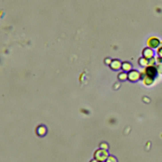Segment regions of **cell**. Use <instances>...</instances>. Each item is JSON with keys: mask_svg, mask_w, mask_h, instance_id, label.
Masks as SVG:
<instances>
[{"mask_svg": "<svg viewBox=\"0 0 162 162\" xmlns=\"http://www.w3.org/2000/svg\"><path fill=\"white\" fill-rule=\"evenodd\" d=\"M140 73H141V79L143 78L144 76H147V77H150L152 79H155L159 72H157V70L156 65H155V66H147V67H145V68L142 70Z\"/></svg>", "mask_w": 162, "mask_h": 162, "instance_id": "6da1fadb", "label": "cell"}, {"mask_svg": "<svg viewBox=\"0 0 162 162\" xmlns=\"http://www.w3.org/2000/svg\"><path fill=\"white\" fill-rule=\"evenodd\" d=\"M94 159H96L98 162H104L108 159V154L105 149H98L94 152Z\"/></svg>", "mask_w": 162, "mask_h": 162, "instance_id": "7a4b0ae2", "label": "cell"}, {"mask_svg": "<svg viewBox=\"0 0 162 162\" xmlns=\"http://www.w3.org/2000/svg\"><path fill=\"white\" fill-rule=\"evenodd\" d=\"M147 44L148 47H150V48L155 49V48H157V47L159 46L160 41H159V39L157 38V37H156V36H151V37H149V38L147 39Z\"/></svg>", "mask_w": 162, "mask_h": 162, "instance_id": "3957f363", "label": "cell"}, {"mask_svg": "<svg viewBox=\"0 0 162 162\" xmlns=\"http://www.w3.org/2000/svg\"><path fill=\"white\" fill-rule=\"evenodd\" d=\"M141 79V73L135 70H132L128 72V80L131 82H137Z\"/></svg>", "mask_w": 162, "mask_h": 162, "instance_id": "277c9868", "label": "cell"}, {"mask_svg": "<svg viewBox=\"0 0 162 162\" xmlns=\"http://www.w3.org/2000/svg\"><path fill=\"white\" fill-rule=\"evenodd\" d=\"M143 57L145 58H154V51L152 48H150V47H145V48L143 49Z\"/></svg>", "mask_w": 162, "mask_h": 162, "instance_id": "5b68a950", "label": "cell"}, {"mask_svg": "<svg viewBox=\"0 0 162 162\" xmlns=\"http://www.w3.org/2000/svg\"><path fill=\"white\" fill-rule=\"evenodd\" d=\"M109 66L112 70H118L121 69V62L118 60V59H113V60L111 61V63L109 64Z\"/></svg>", "mask_w": 162, "mask_h": 162, "instance_id": "8992f818", "label": "cell"}, {"mask_svg": "<svg viewBox=\"0 0 162 162\" xmlns=\"http://www.w3.org/2000/svg\"><path fill=\"white\" fill-rule=\"evenodd\" d=\"M132 68H133V66H132L131 63H129V62H123V63H121V69H122V70H123V72H131Z\"/></svg>", "mask_w": 162, "mask_h": 162, "instance_id": "52a82bcc", "label": "cell"}, {"mask_svg": "<svg viewBox=\"0 0 162 162\" xmlns=\"http://www.w3.org/2000/svg\"><path fill=\"white\" fill-rule=\"evenodd\" d=\"M142 81H143V84L145 85H151L153 84V82L154 81H155V79H152V78H150V77H147V76H144L143 78H142Z\"/></svg>", "mask_w": 162, "mask_h": 162, "instance_id": "ba28073f", "label": "cell"}, {"mask_svg": "<svg viewBox=\"0 0 162 162\" xmlns=\"http://www.w3.org/2000/svg\"><path fill=\"white\" fill-rule=\"evenodd\" d=\"M138 63H139V65L141 67H144V68H145V67L148 66V59L145 58L144 57H142L139 58V60H138Z\"/></svg>", "mask_w": 162, "mask_h": 162, "instance_id": "9c48e42d", "label": "cell"}, {"mask_svg": "<svg viewBox=\"0 0 162 162\" xmlns=\"http://www.w3.org/2000/svg\"><path fill=\"white\" fill-rule=\"evenodd\" d=\"M36 132H37V134H38V135L43 136V135H45V134H46V129L44 127V126H40V127H38V128H37Z\"/></svg>", "mask_w": 162, "mask_h": 162, "instance_id": "30bf717a", "label": "cell"}, {"mask_svg": "<svg viewBox=\"0 0 162 162\" xmlns=\"http://www.w3.org/2000/svg\"><path fill=\"white\" fill-rule=\"evenodd\" d=\"M118 80H120V81H122V82L126 81L128 79V73L125 72H120V74H118Z\"/></svg>", "mask_w": 162, "mask_h": 162, "instance_id": "8fae6325", "label": "cell"}, {"mask_svg": "<svg viewBox=\"0 0 162 162\" xmlns=\"http://www.w3.org/2000/svg\"><path fill=\"white\" fill-rule=\"evenodd\" d=\"M157 57L162 58V42H160L159 46L157 48Z\"/></svg>", "mask_w": 162, "mask_h": 162, "instance_id": "7c38bea8", "label": "cell"}, {"mask_svg": "<svg viewBox=\"0 0 162 162\" xmlns=\"http://www.w3.org/2000/svg\"><path fill=\"white\" fill-rule=\"evenodd\" d=\"M157 65V62H156V58H151L148 59V66H155Z\"/></svg>", "mask_w": 162, "mask_h": 162, "instance_id": "4fadbf2b", "label": "cell"}, {"mask_svg": "<svg viewBox=\"0 0 162 162\" xmlns=\"http://www.w3.org/2000/svg\"><path fill=\"white\" fill-rule=\"evenodd\" d=\"M106 162H118L117 159H116V157H113V156H108V159H106Z\"/></svg>", "mask_w": 162, "mask_h": 162, "instance_id": "5bb4252c", "label": "cell"}, {"mask_svg": "<svg viewBox=\"0 0 162 162\" xmlns=\"http://www.w3.org/2000/svg\"><path fill=\"white\" fill-rule=\"evenodd\" d=\"M156 68L157 70V72L162 74V64H157L156 65Z\"/></svg>", "mask_w": 162, "mask_h": 162, "instance_id": "9a60e30c", "label": "cell"}, {"mask_svg": "<svg viewBox=\"0 0 162 162\" xmlns=\"http://www.w3.org/2000/svg\"><path fill=\"white\" fill-rule=\"evenodd\" d=\"M156 58V62H157V64H162V58H159V57H157L155 58Z\"/></svg>", "mask_w": 162, "mask_h": 162, "instance_id": "2e32d148", "label": "cell"}, {"mask_svg": "<svg viewBox=\"0 0 162 162\" xmlns=\"http://www.w3.org/2000/svg\"><path fill=\"white\" fill-rule=\"evenodd\" d=\"M100 148H101V149H105V150H106V149H108V145L105 144V143H102V144L100 145Z\"/></svg>", "mask_w": 162, "mask_h": 162, "instance_id": "e0dca14e", "label": "cell"}, {"mask_svg": "<svg viewBox=\"0 0 162 162\" xmlns=\"http://www.w3.org/2000/svg\"><path fill=\"white\" fill-rule=\"evenodd\" d=\"M111 61H112V59H110V58H106V64H110V63H111Z\"/></svg>", "mask_w": 162, "mask_h": 162, "instance_id": "ac0fdd59", "label": "cell"}, {"mask_svg": "<svg viewBox=\"0 0 162 162\" xmlns=\"http://www.w3.org/2000/svg\"><path fill=\"white\" fill-rule=\"evenodd\" d=\"M90 162H98V161L96 159H93V160H91Z\"/></svg>", "mask_w": 162, "mask_h": 162, "instance_id": "d6986e66", "label": "cell"}]
</instances>
